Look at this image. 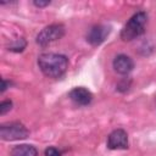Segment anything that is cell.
I'll return each mask as SVG.
<instances>
[{"label": "cell", "instance_id": "obj_3", "mask_svg": "<svg viewBox=\"0 0 156 156\" xmlns=\"http://www.w3.org/2000/svg\"><path fill=\"white\" fill-rule=\"evenodd\" d=\"M29 135V130L20 122L4 123L0 126V138L6 141L26 139Z\"/></svg>", "mask_w": 156, "mask_h": 156}, {"label": "cell", "instance_id": "obj_10", "mask_svg": "<svg viewBox=\"0 0 156 156\" xmlns=\"http://www.w3.org/2000/svg\"><path fill=\"white\" fill-rule=\"evenodd\" d=\"M24 48H26V40H24L23 38H20V39H16V40L9 46V50L15 51V52H20V51H22Z\"/></svg>", "mask_w": 156, "mask_h": 156}, {"label": "cell", "instance_id": "obj_5", "mask_svg": "<svg viewBox=\"0 0 156 156\" xmlns=\"http://www.w3.org/2000/svg\"><path fill=\"white\" fill-rule=\"evenodd\" d=\"M107 147L111 150L128 149V134L123 129H115L107 138Z\"/></svg>", "mask_w": 156, "mask_h": 156}, {"label": "cell", "instance_id": "obj_6", "mask_svg": "<svg viewBox=\"0 0 156 156\" xmlns=\"http://www.w3.org/2000/svg\"><path fill=\"white\" fill-rule=\"evenodd\" d=\"M108 33H110V28L107 26L96 24V26L91 27L89 29V32L87 33V41L94 46L100 45L101 43L105 41Z\"/></svg>", "mask_w": 156, "mask_h": 156}, {"label": "cell", "instance_id": "obj_2", "mask_svg": "<svg viewBox=\"0 0 156 156\" xmlns=\"http://www.w3.org/2000/svg\"><path fill=\"white\" fill-rule=\"evenodd\" d=\"M147 21V16L145 12L139 11L134 13L124 27L121 30V39L124 41H130L138 37H140L145 30V24Z\"/></svg>", "mask_w": 156, "mask_h": 156}, {"label": "cell", "instance_id": "obj_12", "mask_svg": "<svg viewBox=\"0 0 156 156\" xmlns=\"http://www.w3.org/2000/svg\"><path fill=\"white\" fill-rule=\"evenodd\" d=\"M45 156H61V151L54 146H50L45 150Z\"/></svg>", "mask_w": 156, "mask_h": 156}, {"label": "cell", "instance_id": "obj_1", "mask_svg": "<svg viewBox=\"0 0 156 156\" xmlns=\"http://www.w3.org/2000/svg\"><path fill=\"white\" fill-rule=\"evenodd\" d=\"M38 66L44 76L49 78H60L68 68V58L61 54H41L38 57Z\"/></svg>", "mask_w": 156, "mask_h": 156}, {"label": "cell", "instance_id": "obj_11", "mask_svg": "<svg viewBox=\"0 0 156 156\" xmlns=\"http://www.w3.org/2000/svg\"><path fill=\"white\" fill-rule=\"evenodd\" d=\"M12 108V101L11 100H5V101H1L0 104V115H5Z\"/></svg>", "mask_w": 156, "mask_h": 156}, {"label": "cell", "instance_id": "obj_9", "mask_svg": "<svg viewBox=\"0 0 156 156\" xmlns=\"http://www.w3.org/2000/svg\"><path fill=\"white\" fill-rule=\"evenodd\" d=\"M11 156H38V151L33 145L21 144L11 150Z\"/></svg>", "mask_w": 156, "mask_h": 156}, {"label": "cell", "instance_id": "obj_8", "mask_svg": "<svg viewBox=\"0 0 156 156\" xmlns=\"http://www.w3.org/2000/svg\"><path fill=\"white\" fill-rule=\"evenodd\" d=\"M113 68L117 73L119 74H128L133 68H134V62L133 60L127 56V55H117L113 60Z\"/></svg>", "mask_w": 156, "mask_h": 156}, {"label": "cell", "instance_id": "obj_13", "mask_svg": "<svg viewBox=\"0 0 156 156\" xmlns=\"http://www.w3.org/2000/svg\"><path fill=\"white\" fill-rule=\"evenodd\" d=\"M33 4H34L37 7H44V6H48V5L50 4V1H48V0H46V1H41V0L38 1V0H35V1H33Z\"/></svg>", "mask_w": 156, "mask_h": 156}, {"label": "cell", "instance_id": "obj_7", "mask_svg": "<svg viewBox=\"0 0 156 156\" xmlns=\"http://www.w3.org/2000/svg\"><path fill=\"white\" fill-rule=\"evenodd\" d=\"M69 99L79 106H87L91 102L93 94L88 89H85L83 87H78L69 91Z\"/></svg>", "mask_w": 156, "mask_h": 156}, {"label": "cell", "instance_id": "obj_14", "mask_svg": "<svg viewBox=\"0 0 156 156\" xmlns=\"http://www.w3.org/2000/svg\"><path fill=\"white\" fill-rule=\"evenodd\" d=\"M7 85H10V83L6 79H2V85H1V93H4L7 89Z\"/></svg>", "mask_w": 156, "mask_h": 156}, {"label": "cell", "instance_id": "obj_4", "mask_svg": "<svg viewBox=\"0 0 156 156\" xmlns=\"http://www.w3.org/2000/svg\"><path fill=\"white\" fill-rule=\"evenodd\" d=\"M65 35V27L62 24H50L43 28L37 35V44L46 46L56 40H60Z\"/></svg>", "mask_w": 156, "mask_h": 156}]
</instances>
